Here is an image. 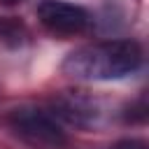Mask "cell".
Returning a JSON list of instances; mask_svg holds the SVG:
<instances>
[{
    "label": "cell",
    "mask_w": 149,
    "mask_h": 149,
    "mask_svg": "<svg viewBox=\"0 0 149 149\" xmlns=\"http://www.w3.org/2000/svg\"><path fill=\"white\" fill-rule=\"evenodd\" d=\"M142 47L135 40H102L70 51L61 70L79 81H114L142 65Z\"/></svg>",
    "instance_id": "1"
},
{
    "label": "cell",
    "mask_w": 149,
    "mask_h": 149,
    "mask_svg": "<svg viewBox=\"0 0 149 149\" xmlns=\"http://www.w3.org/2000/svg\"><path fill=\"white\" fill-rule=\"evenodd\" d=\"M7 123L12 133L30 149H63L68 144V135L51 109L21 105L9 112Z\"/></svg>",
    "instance_id": "2"
},
{
    "label": "cell",
    "mask_w": 149,
    "mask_h": 149,
    "mask_svg": "<svg viewBox=\"0 0 149 149\" xmlns=\"http://www.w3.org/2000/svg\"><path fill=\"white\" fill-rule=\"evenodd\" d=\"M35 12L40 23L54 35H65V37L81 35L93 23V16L88 9L65 0H42Z\"/></svg>",
    "instance_id": "3"
},
{
    "label": "cell",
    "mask_w": 149,
    "mask_h": 149,
    "mask_svg": "<svg viewBox=\"0 0 149 149\" xmlns=\"http://www.w3.org/2000/svg\"><path fill=\"white\" fill-rule=\"evenodd\" d=\"M51 112L56 119H63L77 128H98L105 119V105L84 91H65L56 95Z\"/></svg>",
    "instance_id": "4"
},
{
    "label": "cell",
    "mask_w": 149,
    "mask_h": 149,
    "mask_svg": "<svg viewBox=\"0 0 149 149\" xmlns=\"http://www.w3.org/2000/svg\"><path fill=\"white\" fill-rule=\"evenodd\" d=\"M26 40V28L21 21L12 16H0V44L7 47H19Z\"/></svg>",
    "instance_id": "5"
},
{
    "label": "cell",
    "mask_w": 149,
    "mask_h": 149,
    "mask_svg": "<svg viewBox=\"0 0 149 149\" xmlns=\"http://www.w3.org/2000/svg\"><path fill=\"white\" fill-rule=\"evenodd\" d=\"M123 116H126V121H144V116H147V100H144V95L135 105H130L128 112H123Z\"/></svg>",
    "instance_id": "6"
},
{
    "label": "cell",
    "mask_w": 149,
    "mask_h": 149,
    "mask_svg": "<svg viewBox=\"0 0 149 149\" xmlns=\"http://www.w3.org/2000/svg\"><path fill=\"white\" fill-rule=\"evenodd\" d=\"M107 149H149V147H147V142L140 140V137H121V140L112 142Z\"/></svg>",
    "instance_id": "7"
},
{
    "label": "cell",
    "mask_w": 149,
    "mask_h": 149,
    "mask_svg": "<svg viewBox=\"0 0 149 149\" xmlns=\"http://www.w3.org/2000/svg\"><path fill=\"white\" fill-rule=\"evenodd\" d=\"M21 2H26V0H0V5H5V7H16Z\"/></svg>",
    "instance_id": "8"
}]
</instances>
